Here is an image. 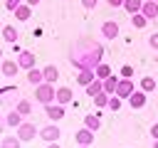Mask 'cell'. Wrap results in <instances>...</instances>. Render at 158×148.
Wrapping results in <instances>:
<instances>
[{
	"label": "cell",
	"mask_w": 158,
	"mask_h": 148,
	"mask_svg": "<svg viewBox=\"0 0 158 148\" xmlns=\"http://www.w3.org/2000/svg\"><path fill=\"white\" fill-rule=\"evenodd\" d=\"M72 99H74V94H72V89H69V86H62V89H57V94H54V101H57V104H62V106H67Z\"/></svg>",
	"instance_id": "obj_13"
},
{
	"label": "cell",
	"mask_w": 158,
	"mask_h": 148,
	"mask_svg": "<svg viewBox=\"0 0 158 148\" xmlns=\"http://www.w3.org/2000/svg\"><path fill=\"white\" fill-rule=\"evenodd\" d=\"M37 133H40V131H37V126H35L32 121H22V123L15 128V136H17L22 143H25V141H32Z\"/></svg>",
	"instance_id": "obj_3"
},
{
	"label": "cell",
	"mask_w": 158,
	"mask_h": 148,
	"mask_svg": "<svg viewBox=\"0 0 158 148\" xmlns=\"http://www.w3.org/2000/svg\"><path fill=\"white\" fill-rule=\"evenodd\" d=\"M151 138H153V141L158 138V123H153V126H151Z\"/></svg>",
	"instance_id": "obj_36"
},
{
	"label": "cell",
	"mask_w": 158,
	"mask_h": 148,
	"mask_svg": "<svg viewBox=\"0 0 158 148\" xmlns=\"http://www.w3.org/2000/svg\"><path fill=\"white\" fill-rule=\"evenodd\" d=\"M2 126H5V116H0V136H2Z\"/></svg>",
	"instance_id": "obj_40"
},
{
	"label": "cell",
	"mask_w": 158,
	"mask_h": 148,
	"mask_svg": "<svg viewBox=\"0 0 158 148\" xmlns=\"http://www.w3.org/2000/svg\"><path fill=\"white\" fill-rule=\"evenodd\" d=\"M118 79H121V76H116V74H109V76L104 79V91H106V94H116Z\"/></svg>",
	"instance_id": "obj_21"
},
{
	"label": "cell",
	"mask_w": 158,
	"mask_h": 148,
	"mask_svg": "<svg viewBox=\"0 0 158 148\" xmlns=\"http://www.w3.org/2000/svg\"><path fill=\"white\" fill-rule=\"evenodd\" d=\"M131 76H133V67L131 64H123L121 67V79H131Z\"/></svg>",
	"instance_id": "obj_32"
},
{
	"label": "cell",
	"mask_w": 158,
	"mask_h": 148,
	"mask_svg": "<svg viewBox=\"0 0 158 148\" xmlns=\"http://www.w3.org/2000/svg\"><path fill=\"white\" fill-rule=\"evenodd\" d=\"M84 91H86V94H89V96L94 99V96H96L99 91H104V79H91V81H89V84L84 86Z\"/></svg>",
	"instance_id": "obj_17"
},
{
	"label": "cell",
	"mask_w": 158,
	"mask_h": 148,
	"mask_svg": "<svg viewBox=\"0 0 158 148\" xmlns=\"http://www.w3.org/2000/svg\"><path fill=\"white\" fill-rule=\"evenodd\" d=\"M109 96H111V94H106V91H99V94L94 96V106H99V109H106V106H109Z\"/></svg>",
	"instance_id": "obj_29"
},
{
	"label": "cell",
	"mask_w": 158,
	"mask_h": 148,
	"mask_svg": "<svg viewBox=\"0 0 158 148\" xmlns=\"http://www.w3.org/2000/svg\"><path fill=\"white\" fill-rule=\"evenodd\" d=\"M148 44H151L153 49H158V32H153V35L148 37Z\"/></svg>",
	"instance_id": "obj_35"
},
{
	"label": "cell",
	"mask_w": 158,
	"mask_h": 148,
	"mask_svg": "<svg viewBox=\"0 0 158 148\" xmlns=\"http://www.w3.org/2000/svg\"><path fill=\"white\" fill-rule=\"evenodd\" d=\"M17 67L20 69H32L35 67V54L30 49H20L17 52Z\"/></svg>",
	"instance_id": "obj_6"
},
{
	"label": "cell",
	"mask_w": 158,
	"mask_h": 148,
	"mask_svg": "<svg viewBox=\"0 0 158 148\" xmlns=\"http://www.w3.org/2000/svg\"><path fill=\"white\" fill-rule=\"evenodd\" d=\"M101 35H104L106 39H116V37H118V25H116L114 20H106V22L101 25Z\"/></svg>",
	"instance_id": "obj_11"
},
{
	"label": "cell",
	"mask_w": 158,
	"mask_h": 148,
	"mask_svg": "<svg viewBox=\"0 0 158 148\" xmlns=\"http://www.w3.org/2000/svg\"><path fill=\"white\" fill-rule=\"evenodd\" d=\"M133 81L131 79H118V86H116V96L118 99H128L131 94H133Z\"/></svg>",
	"instance_id": "obj_8"
},
{
	"label": "cell",
	"mask_w": 158,
	"mask_h": 148,
	"mask_svg": "<svg viewBox=\"0 0 158 148\" xmlns=\"http://www.w3.org/2000/svg\"><path fill=\"white\" fill-rule=\"evenodd\" d=\"M96 5H99V0H81V7L84 10H94Z\"/></svg>",
	"instance_id": "obj_33"
},
{
	"label": "cell",
	"mask_w": 158,
	"mask_h": 148,
	"mask_svg": "<svg viewBox=\"0 0 158 148\" xmlns=\"http://www.w3.org/2000/svg\"><path fill=\"white\" fill-rule=\"evenodd\" d=\"M91 79H96L94 69H79V74H77V84H79V86H86Z\"/></svg>",
	"instance_id": "obj_19"
},
{
	"label": "cell",
	"mask_w": 158,
	"mask_h": 148,
	"mask_svg": "<svg viewBox=\"0 0 158 148\" xmlns=\"http://www.w3.org/2000/svg\"><path fill=\"white\" fill-rule=\"evenodd\" d=\"M146 99H148V96H146L143 89H133V94H131L126 101L131 104V109H143V106H146Z\"/></svg>",
	"instance_id": "obj_9"
},
{
	"label": "cell",
	"mask_w": 158,
	"mask_h": 148,
	"mask_svg": "<svg viewBox=\"0 0 158 148\" xmlns=\"http://www.w3.org/2000/svg\"><path fill=\"white\" fill-rule=\"evenodd\" d=\"M12 15H15V17L20 20V22H27V20L32 17V7H30L27 2H22V5H17V7L12 10Z\"/></svg>",
	"instance_id": "obj_12"
},
{
	"label": "cell",
	"mask_w": 158,
	"mask_h": 148,
	"mask_svg": "<svg viewBox=\"0 0 158 148\" xmlns=\"http://www.w3.org/2000/svg\"><path fill=\"white\" fill-rule=\"evenodd\" d=\"M42 76H44V81H49V84H54V81L59 79V69H57L54 64H47V67L42 69Z\"/></svg>",
	"instance_id": "obj_18"
},
{
	"label": "cell",
	"mask_w": 158,
	"mask_h": 148,
	"mask_svg": "<svg viewBox=\"0 0 158 148\" xmlns=\"http://www.w3.org/2000/svg\"><path fill=\"white\" fill-rule=\"evenodd\" d=\"M54 94H57V89H54V84H49V81H42V84L35 86V99H37L42 106L52 104V101H54Z\"/></svg>",
	"instance_id": "obj_2"
},
{
	"label": "cell",
	"mask_w": 158,
	"mask_h": 148,
	"mask_svg": "<svg viewBox=\"0 0 158 148\" xmlns=\"http://www.w3.org/2000/svg\"><path fill=\"white\" fill-rule=\"evenodd\" d=\"M141 12H143L148 20H156V17H158V2H153V0H143Z\"/></svg>",
	"instance_id": "obj_15"
},
{
	"label": "cell",
	"mask_w": 158,
	"mask_h": 148,
	"mask_svg": "<svg viewBox=\"0 0 158 148\" xmlns=\"http://www.w3.org/2000/svg\"><path fill=\"white\" fill-rule=\"evenodd\" d=\"M22 2H27V5H30V7H35V5H40V2H42V0H22Z\"/></svg>",
	"instance_id": "obj_38"
},
{
	"label": "cell",
	"mask_w": 158,
	"mask_h": 148,
	"mask_svg": "<svg viewBox=\"0 0 158 148\" xmlns=\"http://www.w3.org/2000/svg\"><path fill=\"white\" fill-rule=\"evenodd\" d=\"M94 74H96V79H106V76L111 74V67H109L106 62H99V64L94 67Z\"/></svg>",
	"instance_id": "obj_28"
},
{
	"label": "cell",
	"mask_w": 158,
	"mask_h": 148,
	"mask_svg": "<svg viewBox=\"0 0 158 148\" xmlns=\"http://www.w3.org/2000/svg\"><path fill=\"white\" fill-rule=\"evenodd\" d=\"M69 62L77 69H94L99 62H104V44L94 37H79L69 47Z\"/></svg>",
	"instance_id": "obj_1"
},
{
	"label": "cell",
	"mask_w": 158,
	"mask_h": 148,
	"mask_svg": "<svg viewBox=\"0 0 158 148\" xmlns=\"http://www.w3.org/2000/svg\"><path fill=\"white\" fill-rule=\"evenodd\" d=\"M131 25H133L136 30H143V27L148 25V17H146L143 12H133V15H131Z\"/></svg>",
	"instance_id": "obj_24"
},
{
	"label": "cell",
	"mask_w": 158,
	"mask_h": 148,
	"mask_svg": "<svg viewBox=\"0 0 158 148\" xmlns=\"http://www.w3.org/2000/svg\"><path fill=\"white\" fill-rule=\"evenodd\" d=\"M2 37H5V42L15 44V42H17V37H20V32H17L12 25H5V27H2Z\"/></svg>",
	"instance_id": "obj_22"
},
{
	"label": "cell",
	"mask_w": 158,
	"mask_h": 148,
	"mask_svg": "<svg viewBox=\"0 0 158 148\" xmlns=\"http://www.w3.org/2000/svg\"><path fill=\"white\" fill-rule=\"evenodd\" d=\"M79 148H91V146H79Z\"/></svg>",
	"instance_id": "obj_42"
},
{
	"label": "cell",
	"mask_w": 158,
	"mask_h": 148,
	"mask_svg": "<svg viewBox=\"0 0 158 148\" xmlns=\"http://www.w3.org/2000/svg\"><path fill=\"white\" fill-rule=\"evenodd\" d=\"M20 138L17 136H2L0 138V148H20Z\"/></svg>",
	"instance_id": "obj_26"
},
{
	"label": "cell",
	"mask_w": 158,
	"mask_h": 148,
	"mask_svg": "<svg viewBox=\"0 0 158 148\" xmlns=\"http://www.w3.org/2000/svg\"><path fill=\"white\" fill-rule=\"evenodd\" d=\"M47 148H62V146H59L57 141H52V143H47Z\"/></svg>",
	"instance_id": "obj_39"
},
{
	"label": "cell",
	"mask_w": 158,
	"mask_h": 148,
	"mask_svg": "<svg viewBox=\"0 0 158 148\" xmlns=\"http://www.w3.org/2000/svg\"><path fill=\"white\" fill-rule=\"evenodd\" d=\"M84 126L91 128V131H96V128H101V118H99L96 113H86V116H84Z\"/></svg>",
	"instance_id": "obj_25"
},
{
	"label": "cell",
	"mask_w": 158,
	"mask_h": 148,
	"mask_svg": "<svg viewBox=\"0 0 158 148\" xmlns=\"http://www.w3.org/2000/svg\"><path fill=\"white\" fill-rule=\"evenodd\" d=\"M141 5H143V0H123V10L128 12V15H133V12H141Z\"/></svg>",
	"instance_id": "obj_27"
},
{
	"label": "cell",
	"mask_w": 158,
	"mask_h": 148,
	"mask_svg": "<svg viewBox=\"0 0 158 148\" xmlns=\"http://www.w3.org/2000/svg\"><path fill=\"white\" fill-rule=\"evenodd\" d=\"M74 141H77V146H91L94 143V131L84 126V128H79L74 133Z\"/></svg>",
	"instance_id": "obj_7"
},
{
	"label": "cell",
	"mask_w": 158,
	"mask_h": 148,
	"mask_svg": "<svg viewBox=\"0 0 158 148\" xmlns=\"http://www.w3.org/2000/svg\"><path fill=\"white\" fill-rule=\"evenodd\" d=\"M17 5H22V0H5V7H7L10 12H12V10L17 7Z\"/></svg>",
	"instance_id": "obj_34"
},
{
	"label": "cell",
	"mask_w": 158,
	"mask_h": 148,
	"mask_svg": "<svg viewBox=\"0 0 158 148\" xmlns=\"http://www.w3.org/2000/svg\"><path fill=\"white\" fill-rule=\"evenodd\" d=\"M106 2H109L111 7H121V5H123V0H106Z\"/></svg>",
	"instance_id": "obj_37"
},
{
	"label": "cell",
	"mask_w": 158,
	"mask_h": 148,
	"mask_svg": "<svg viewBox=\"0 0 158 148\" xmlns=\"http://www.w3.org/2000/svg\"><path fill=\"white\" fill-rule=\"evenodd\" d=\"M44 143H52V141H59V136H62V128H57V123L52 121L49 126H44V128H40V133H37Z\"/></svg>",
	"instance_id": "obj_4"
},
{
	"label": "cell",
	"mask_w": 158,
	"mask_h": 148,
	"mask_svg": "<svg viewBox=\"0 0 158 148\" xmlns=\"http://www.w3.org/2000/svg\"><path fill=\"white\" fill-rule=\"evenodd\" d=\"M15 111H20V113H22V118H27V116L32 113V101H30V99H17Z\"/></svg>",
	"instance_id": "obj_20"
},
{
	"label": "cell",
	"mask_w": 158,
	"mask_h": 148,
	"mask_svg": "<svg viewBox=\"0 0 158 148\" xmlns=\"http://www.w3.org/2000/svg\"><path fill=\"white\" fill-rule=\"evenodd\" d=\"M44 113H47V118L49 121H59V118H64V106L62 104H57V101H52V104H47L44 106Z\"/></svg>",
	"instance_id": "obj_5"
},
{
	"label": "cell",
	"mask_w": 158,
	"mask_h": 148,
	"mask_svg": "<svg viewBox=\"0 0 158 148\" xmlns=\"http://www.w3.org/2000/svg\"><path fill=\"white\" fill-rule=\"evenodd\" d=\"M0 69H2V76H15L17 72H20V67H17V62H10V59H2L0 62Z\"/></svg>",
	"instance_id": "obj_16"
},
{
	"label": "cell",
	"mask_w": 158,
	"mask_h": 148,
	"mask_svg": "<svg viewBox=\"0 0 158 148\" xmlns=\"http://www.w3.org/2000/svg\"><path fill=\"white\" fill-rule=\"evenodd\" d=\"M17 99H20V96H17V86H5V89H0V104H5V106H7L10 101L17 104Z\"/></svg>",
	"instance_id": "obj_10"
},
{
	"label": "cell",
	"mask_w": 158,
	"mask_h": 148,
	"mask_svg": "<svg viewBox=\"0 0 158 148\" xmlns=\"http://www.w3.org/2000/svg\"><path fill=\"white\" fill-rule=\"evenodd\" d=\"M0 62H2V49H0Z\"/></svg>",
	"instance_id": "obj_43"
},
{
	"label": "cell",
	"mask_w": 158,
	"mask_h": 148,
	"mask_svg": "<svg viewBox=\"0 0 158 148\" xmlns=\"http://www.w3.org/2000/svg\"><path fill=\"white\" fill-rule=\"evenodd\" d=\"M27 81L32 84V86H37V84H42L44 81V76H42V69H27Z\"/></svg>",
	"instance_id": "obj_23"
},
{
	"label": "cell",
	"mask_w": 158,
	"mask_h": 148,
	"mask_svg": "<svg viewBox=\"0 0 158 148\" xmlns=\"http://www.w3.org/2000/svg\"><path fill=\"white\" fill-rule=\"evenodd\" d=\"M153 2H158V0H153Z\"/></svg>",
	"instance_id": "obj_44"
},
{
	"label": "cell",
	"mask_w": 158,
	"mask_h": 148,
	"mask_svg": "<svg viewBox=\"0 0 158 148\" xmlns=\"http://www.w3.org/2000/svg\"><path fill=\"white\" fill-rule=\"evenodd\" d=\"M22 121H25V118H22V113H20V111H15V109H10V111L5 113V126H10V128H17Z\"/></svg>",
	"instance_id": "obj_14"
},
{
	"label": "cell",
	"mask_w": 158,
	"mask_h": 148,
	"mask_svg": "<svg viewBox=\"0 0 158 148\" xmlns=\"http://www.w3.org/2000/svg\"><path fill=\"white\" fill-rule=\"evenodd\" d=\"M121 101H123V99H118L116 94H111V96H109V106H106V109H111V111H118V109H121Z\"/></svg>",
	"instance_id": "obj_31"
},
{
	"label": "cell",
	"mask_w": 158,
	"mask_h": 148,
	"mask_svg": "<svg viewBox=\"0 0 158 148\" xmlns=\"http://www.w3.org/2000/svg\"><path fill=\"white\" fill-rule=\"evenodd\" d=\"M141 89H143L146 94H151V91L156 89V79H153V76H143V79H141Z\"/></svg>",
	"instance_id": "obj_30"
},
{
	"label": "cell",
	"mask_w": 158,
	"mask_h": 148,
	"mask_svg": "<svg viewBox=\"0 0 158 148\" xmlns=\"http://www.w3.org/2000/svg\"><path fill=\"white\" fill-rule=\"evenodd\" d=\"M153 148H158V138H156V141H153Z\"/></svg>",
	"instance_id": "obj_41"
}]
</instances>
